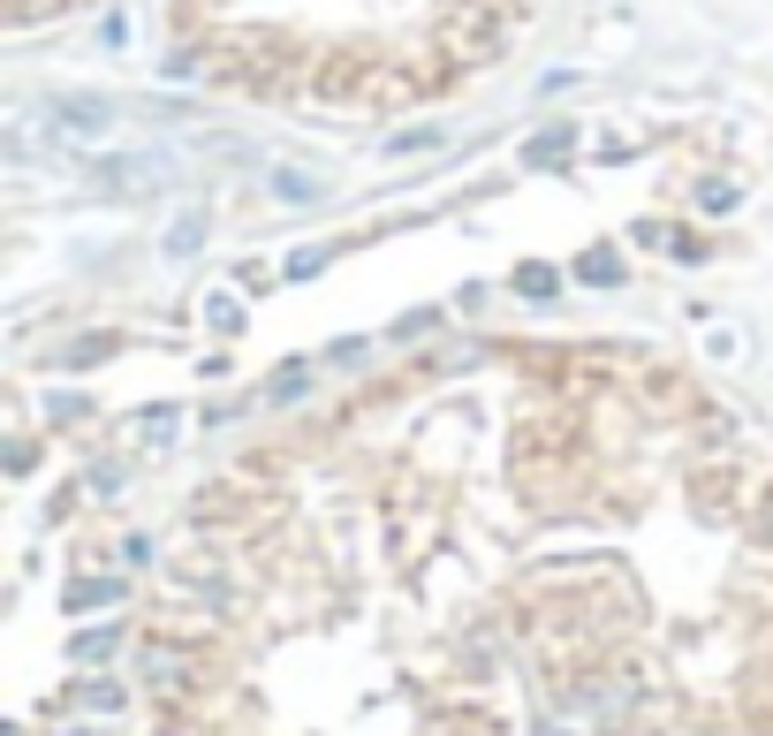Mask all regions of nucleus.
<instances>
[{
    "mask_svg": "<svg viewBox=\"0 0 773 736\" xmlns=\"http://www.w3.org/2000/svg\"><path fill=\"white\" fill-rule=\"evenodd\" d=\"M152 736H773V478L584 335H478L235 448L137 623Z\"/></svg>",
    "mask_w": 773,
    "mask_h": 736,
    "instance_id": "nucleus-1",
    "label": "nucleus"
},
{
    "mask_svg": "<svg viewBox=\"0 0 773 736\" xmlns=\"http://www.w3.org/2000/svg\"><path fill=\"white\" fill-rule=\"evenodd\" d=\"M539 0H168L174 77L281 115L386 122L493 77Z\"/></svg>",
    "mask_w": 773,
    "mask_h": 736,
    "instance_id": "nucleus-2",
    "label": "nucleus"
},
{
    "mask_svg": "<svg viewBox=\"0 0 773 736\" xmlns=\"http://www.w3.org/2000/svg\"><path fill=\"white\" fill-rule=\"evenodd\" d=\"M77 8H91V0H0V39L8 31H46V23H61Z\"/></svg>",
    "mask_w": 773,
    "mask_h": 736,
    "instance_id": "nucleus-3",
    "label": "nucleus"
}]
</instances>
